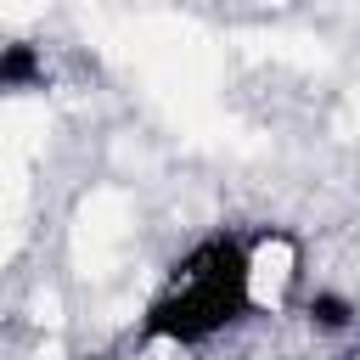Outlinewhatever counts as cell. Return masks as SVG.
I'll list each match as a JSON object with an SVG mask.
<instances>
[{
    "mask_svg": "<svg viewBox=\"0 0 360 360\" xmlns=\"http://www.w3.org/2000/svg\"><path fill=\"white\" fill-rule=\"evenodd\" d=\"M259 304H264L259 298V236H248L236 225H208L163 264L158 287L141 304L135 343L202 354V349L236 338Z\"/></svg>",
    "mask_w": 360,
    "mask_h": 360,
    "instance_id": "6da1fadb",
    "label": "cell"
},
{
    "mask_svg": "<svg viewBox=\"0 0 360 360\" xmlns=\"http://www.w3.org/2000/svg\"><path fill=\"white\" fill-rule=\"evenodd\" d=\"M304 321H309L315 338H326V343H349V338H354V321H360V304H354L349 287L321 281V287L304 298Z\"/></svg>",
    "mask_w": 360,
    "mask_h": 360,
    "instance_id": "7a4b0ae2",
    "label": "cell"
},
{
    "mask_svg": "<svg viewBox=\"0 0 360 360\" xmlns=\"http://www.w3.org/2000/svg\"><path fill=\"white\" fill-rule=\"evenodd\" d=\"M51 90V56L39 39H6L0 45V96H39Z\"/></svg>",
    "mask_w": 360,
    "mask_h": 360,
    "instance_id": "3957f363",
    "label": "cell"
},
{
    "mask_svg": "<svg viewBox=\"0 0 360 360\" xmlns=\"http://www.w3.org/2000/svg\"><path fill=\"white\" fill-rule=\"evenodd\" d=\"M73 360H112V354H73Z\"/></svg>",
    "mask_w": 360,
    "mask_h": 360,
    "instance_id": "277c9868",
    "label": "cell"
},
{
    "mask_svg": "<svg viewBox=\"0 0 360 360\" xmlns=\"http://www.w3.org/2000/svg\"><path fill=\"white\" fill-rule=\"evenodd\" d=\"M338 360H349V354H338Z\"/></svg>",
    "mask_w": 360,
    "mask_h": 360,
    "instance_id": "5b68a950",
    "label": "cell"
}]
</instances>
